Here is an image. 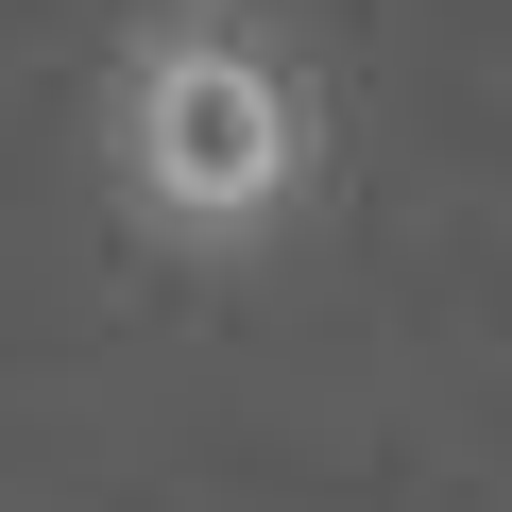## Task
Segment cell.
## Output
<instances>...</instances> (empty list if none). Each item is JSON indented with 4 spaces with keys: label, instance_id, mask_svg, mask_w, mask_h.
Listing matches in <instances>:
<instances>
[{
    "label": "cell",
    "instance_id": "cell-1",
    "mask_svg": "<svg viewBox=\"0 0 512 512\" xmlns=\"http://www.w3.org/2000/svg\"><path fill=\"white\" fill-rule=\"evenodd\" d=\"M103 188L154 256H256L325 188V86L239 0H171L103 69Z\"/></svg>",
    "mask_w": 512,
    "mask_h": 512
}]
</instances>
